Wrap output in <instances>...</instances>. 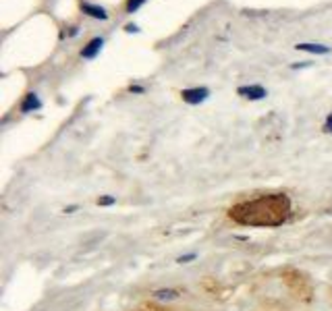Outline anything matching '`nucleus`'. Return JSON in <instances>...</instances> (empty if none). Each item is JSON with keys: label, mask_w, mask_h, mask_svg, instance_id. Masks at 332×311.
Returning <instances> with one entry per match:
<instances>
[{"label": "nucleus", "mask_w": 332, "mask_h": 311, "mask_svg": "<svg viewBox=\"0 0 332 311\" xmlns=\"http://www.w3.org/2000/svg\"><path fill=\"white\" fill-rule=\"evenodd\" d=\"M291 214V199L284 193L262 195L251 201H241L229 210V216L243 226H280Z\"/></svg>", "instance_id": "1"}, {"label": "nucleus", "mask_w": 332, "mask_h": 311, "mask_svg": "<svg viewBox=\"0 0 332 311\" xmlns=\"http://www.w3.org/2000/svg\"><path fill=\"white\" fill-rule=\"evenodd\" d=\"M208 96H210L208 87H191V89H183L181 91V98L187 104H201V102L208 100Z\"/></svg>", "instance_id": "2"}, {"label": "nucleus", "mask_w": 332, "mask_h": 311, "mask_svg": "<svg viewBox=\"0 0 332 311\" xmlns=\"http://www.w3.org/2000/svg\"><path fill=\"white\" fill-rule=\"evenodd\" d=\"M237 94L247 98V100H262V98L268 96V91L262 85H243V87L237 89Z\"/></svg>", "instance_id": "3"}, {"label": "nucleus", "mask_w": 332, "mask_h": 311, "mask_svg": "<svg viewBox=\"0 0 332 311\" xmlns=\"http://www.w3.org/2000/svg\"><path fill=\"white\" fill-rule=\"evenodd\" d=\"M81 10L85 15H89V17H93V19H100V21H106L108 19V13L102 8V6H98V4H91V2H81Z\"/></svg>", "instance_id": "4"}, {"label": "nucleus", "mask_w": 332, "mask_h": 311, "mask_svg": "<svg viewBox=\"0 0 332 311\" xmlns=\"http://www.w3.org/2000/svg\"><path fill=\"white\" fill-rule=\"evenodd\" d=\"M102 46H104V40H102V38H93V40L85 46V48L81 50V56H83V59H96V54L102 50Z\"/></svg>", "instance_id": "5"}, {"label": "nucleus", "mask_w": 332, "mask_h": 311, "mask_svg": "<svg viewBox=\"0 0 332 311\" xmlns=\"http://www.w3.org/2000/svg\"><path fill=\"white\" fill-rule=\"evenodd\" d=\"M42 108V102L35 94H27L25 100L21 104V112H33V110H40Z\"/></svg>", "instance_id": "6"}, {"label": "nucleus", "mask_w": 332, "mask_h": 311, "mask_svg": "<svg viewBox=\"0 0 332 311\" xmlns=\"http://www.w3.org/2000/svg\"><path fill=\"white\" fill-rule=\"evenodd\" d=\"M297 50H305L312 54H328L330 52V48L324 44H297Z\"/></svg>", "instance_id": "7"}, {"label": "nucleus", "mask_w": 332, "mask_h": 311, "mask_svg": "<svg viewBox=\"0 0 332 311\" xmlns=\"http://www.w3.org/2000/svg\"><path fill=\"white\" fill-rule=\"evenodd\" d=\"M156 299H176L179 297V291H172V289H162V291H156L154 293Z\"/></svg>", "instance_id": "8"}, {"label": "nucleus", "mask_w": 332, "mask_h": 311, "mask_svg": "<svg viewBox=\"0 0 332 311\" xmlns=\"http://www.w3.org/2000/svg\"><path fill=\"white\" fill-rule=\"evenodd\" d=\"M146 2V0H127V13H135V10L141 6V4H144Z\"/></svg>", "instance_id": "9"}, {"label": "nucleus", "mask_w": 332, "mask_h": 311, "mask_svg": "<svg viewBox=\"0 0 332 311\" xmlns=\"http://www.w3.org/2000/svg\"><path fill=\"white\" fill-rule=\"evenodd\" d=\"M114 203V197H110V195H104V197L98 199V205H112Z\"/></svg>", "instance_id": "10"}, {"label": "nucleus", "mask_w": 332, "mask_h": 311, "mask_svg": "<svg viewBox=\"0 0 332 311\" xmlns=\"http://www.w3.org/2000/svg\"><path fill=\"white\" fill-rule=\"evenodd\" d=\"M191 259H195V253H187V255H181L176 261H179V263H187V261H191Z\"/></svg>", "instance_id": "11"}, {"label": "nucleus", "mask_w": 332, "mask_h": 311, "mask_svg": "<svg viewBox=\"0 0 332 311\" xmlns=\"http://www.w3.org/2000/svg\"><path fill=\"white\" fill-rule=\"evenodd\" d=\"M324 131H326V133H332V114H330V117L326 119V123H324Z\"/></svg>", "instance_id": "12"}, {"label": "nucleus", "mask_w": 332, "mask_h": 311, "mask_svg": "<svg viewBox=\"0 0 332 311\" xmlns=\"http://www.w3.org/2000/svg\"><path fill=\"white\" fill-rule=\"evenodd\" d=\"M129 91H131V94H144V87H139V85H131V87H129Z\"/></svg>", "instance_id": "13"}, {"label": "nucleus", "mask_w": 332, "mask_h": 311, "mask_svg": "<svg viewBox=\"0 0 332 311\" xmlns=\"http://www.w3.org/2000/svg\"><path fill=\"white\" fill-rule=\"evenodd\" d=\"M125 31H129V33H137V31H139V27H137V25H133V23H129V25L125 27Z\"/></svg>", "instance_id": "14"}, {"label": "nucleus", "mask_w": 332, "mask_h": 311, "mask_svg": "<svg viewBox=\"0 0 332 311\" xmlns=\"http://www.w3.org/2000/svg\"><path fill=\"white\" fill-rule=\"evenodd\" d=\"M75 210H77V205H69V207H65V212H67V214H73Z\"/></svg>", "instance_id": "15"}, {"label": "nucleus", "mask_w": 332, "mask_h": 311, "mask_svg": "<svg viewBox=\"0 0 332 311\" xmlns=\"http://www.w3.org/2000/svg\"><path fill=\"white\" fill-rule=\"evenodd\" d=\"M137 311H162V309H158V307H150V309H137Z\"/></svg>", "instance_id": "16"}]
</instances>
